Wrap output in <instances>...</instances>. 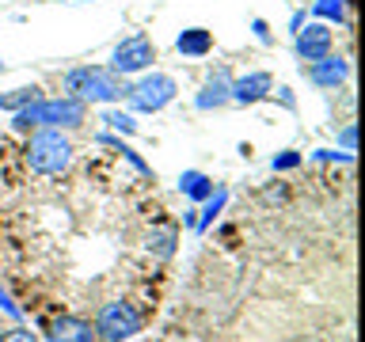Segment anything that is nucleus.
Returning a JSON list of instances; mask_svg holds the SVG:
<instances>
[{
  "instance_id": "b1692460",
  "label": "nucleus",
  "mask_w": 365,
  "mask_h": 342,
  "mask_svg": "<svg viewBox=\"0 0 365 342\" xmlns=\"http://www.w3.org/2000/svg\"><path fill=\"white\" fill-rule=\"evenodd\" d=\"M339 145H342V152H354V145H358V130H354V125H342V130H339Z\"/></svg>"
},
{
  "instance_id": "dca6fc26",
  "label": "nucleus",
  "mask_w": 365,
  "mask_h": 342,
  "mask_svg": "<svg viewBox=\"0 0 365 342\" xmlns=\"http://www.w3.org/2000/svg\"><path fill=\"white\" fill-rule=\"evenodd\" d=\"M312 16L324 23H346V0H316Z\"/></svg>"
},
{
  "instance_id": "a878e982",
  "label": "nucleus",
  "mask_w": 365,
  "mask_h": 342,
  "mask_svg": "<svg viewBox=\"0 0 365 342\" xmlns=\"http://www.w3.org/2000/svg\"><path fill=\"white\" fill-rule=\"evenodd\" d=\"M301 27H304V11H293V16H289V31L297 34Z\"/></svg>"
},
{
  "instance_id": "c85d7f7f",
  "label": "nucleus",
  "mask_w": 365,
  "mask_h": 342,
  "mask_svg": "<svg viewBox=\"0 0 365 342\" xmlns=\"http://www.w3.org/2000/svg\"><path fill=\"white\" fill-rule=\"evenodd\" d=\"M76 4H84V0H76Z\"/></svg>"
},
{
  "instance_id": "bb28decb",
  "label": "nucleus",
  "mask_w": 365,
  "mask_h": 342,
  "mask_svg": "<svg viewBox=\"0 0 365 342\" xmlns=\"http://www.w3.org/2000/svg\"><path fill=\"white\" fill-rule=\"evenodd\" d=\"M278 99H282V103H285V107H289V110L297 107V99H293V91H289V88H278Z\"/></svg>"
},
{
  "instance_id": "6e6552de",
  "label": "nucleus",
  "mask_w": 365,
  "mask_h": 342,
  "mask_svg": "<svg viewBox=\"0 0 365 342\" xmlns=\"http://www.w3.org/2000/svg\"><path fill=\"white\" fill-rule=\"evenodd\" d=\"M308 80L324 91H335L350 80V61L339 53H324L319 61H308Z\"/></svg>"
},
{
  "instance_id": "9b49d317",
  "label": "nucleus",
  "mask_w": 365,
  "mask_h": 342,
  "mask_svg": "<svg viewBox=\"0 0 365 342\" xmlns=\"http://www.w3.org/2000/svg\"><path fill=\"white\" fill-rule=\"evenodd\" d=\"M228 88H232V80H228L225 68H217V73L202 84L198 95H194V107H198V110H221V107H228V103H232Z\"/></svg>"
},
{
  "instance_id": "9d476101",
  "label": "nucleus",
  "mask_w": 365,
  "mask_h": 342,
  "mask_svg": "<svg viewBox=\"0 0 365 342\" xmlns=\"http://www.w3.org/2000/svg\"><path fill=\"white\" fill-rule=\"evenodd\" d=\"M46 338L50 342H96V327L80 316H57L46 327Z\"/></svg>"
},
{
  "instance_id": "393cba45",
  "label": "nucleus",
  "mask_w": 365,
  "mask_h": 342,
  "mask_svg": "<svg viewBox=\"0 0 365 342\" xmlns=\"http://www.w3.org/2000/svg\"><path fill=\"white\" fill-rule=\"evenodd\" d=\"M251 31H255V38H259V42H270V27H267V19H255V23H251Z\"/></svg>"
},
{
  "instance_id": "f03ea898",
  "label": "nucleus",
  "mask_w": 365,
  "mask_h": 342,
  "mask_svg": "<svg viewBox=\"0 0 365 342\" xmlns=\"http://www.w3.org/2000/svg\"><path fill=\"white\" fill-rule=\"evenodd\" d=\"M65 95H76L80 103H118L130 91V76L114 73L107 65H80L65 73Z\"/></svg>"
},
{
  "instance_id": "f257e3e1",
  "label": "nucleus",
  "mask_w": 365,
  "mask_h": 342,
  "mask_svg": "<svg viewBox=\"0 0 365 342\" xmlns=\"http://www.w3.org/2000/svg\"><path fill=\"white\" fill-rule=\"evenodd\" d=\"M88 122V103L76 95H57V99H34L27 107L11 114V130L31 133V130H80Z\"/></svg>"
},
{
  "instance_id": "6ab92c4d",
  "label": "nucleus",
  "mask_w": 365,
  "mask_h": 342,
  "mask_svg": "<svg viewBox=\"0 0 365 342\" xmlns=\"http://www.w3.org/2000/svg\"><path fill=\"white\" fill-rule=\"evenodd\" d=\"M103 122H107V130H114V133H137L133 114H125V110H103Z\"/></svg>"
},
{
  "instance_id": "412c9836",
  "label": "nucleus",
  "mask_w": 365,
  "mask_h": 342,
  "mask_svg": "<svg viewBox=\"0 0 365 342\" xmlns=\"http://www.w3.org/2000/svg\"><path fill=\"white\" fill-rule=\"evenodd\" d=\"M0 342H38V335H34L31 327H23V323H16V327L0 331Z\"/></svg>"
},
{
  "instance_id": "423d86ee",
  "label": "nucleus",
  "mask_w": 365,
  "mask_h": 342,
  "mask_svg": "<svg viewBox=\"0 0 365 342\" xmlns=\"http://www.w3.org/2000/svg\"><path fill=\"white\" fill-rule=\"evenodd\" d=\"M153 61H156V46H153L148 34H130V38H122L118 46H114V53H110V68L122 73V76L145 73Z\"/></svg>"
},
{
  "instance_id": "2eb2a0df",
  "label": "nucleus",
  "mask_w": 365,
  "mask_h": 342,
  "mask_svg": "<svg viewBox=\"0 0 365 342\" xmlns=\"http://www.w3.org/2000/svg\"><path fill=\"white\" fill-rule=\"evenodd\" d=\"M175 244H179V232H175V228H160V232L148 236V251H153V255H160V259H171V255H175Z\"/></svg>"
},
{
  "instance_id": "cd10ccee",
  "label": "nucleus",
  "mask_w": 365,
  "mask_h": 342,
  "mask_svg": "<svg viewBox=\"0 0 365 342\" xmlns=\"http://www.w3.org/2000/svg\"><path fill=\"white\" fill-rule=\"evenodd\" d=\"M0 73H4V57H0Z\"/></svg>"
},
{
  "instance_id": "aec40b11",
  "label": "nucleus",
  "mask_w": 365,
  "mask_h": 342,
  "mask_svg": "<svg viewBox=\"0 0 365 342\" xmlns=\"http://www.w3.org/2000/svg\"><path fill=\"white\" fill-rule=\"evenodd\" d=\"M301 152H293V148H285V152H278L270 160V171H293V167H301Z\"/></svg>"
},
{
  "instance_id": "5701e85b",
  "label": "nucleus",
  "mask_w": 365,
  "mask_h": 342,
  "mask_svg": "<svg viewBox=\"0 0 365 342\" xmlns=\"http://www.w3.org/2000/svg\"><path fill=\"white\" fill-rule=\"evenodd\" d=\"M0 308H4V312H8L11 319H16V323H23V312H19V304L8 296V289H4V285H0Z\"/></svg>"
},
{
  "instance_id": "7ed1b4c3",
  "label": "nucleus",
  "mask_w": 365,
  "mask_h": 342,
  "mask_svg": "<svg viewBox=\"0 0 365 342\" xmlns=\"http://www.w3.org/2000/svg\"><path fill=\"white\" fill-rule=\"evenodd\" d=\"M23 160L34 175H61L73 167V141L65 137V130H34L27 137Z\"/></svg>"
},
{
  "instance_id": "1a4fd4ad",
  "label": "nucleus",
  "mask_w": 365,
  "mask_h": 342,
  "mask_svg": "<svg viewBox=\"0 0 365 342\" xmlns=\"http://www.w3.org/2000/svg\"><path fill=\"white\" fill-rule=\"evenodd\" d=\"M228 95H232V103H240V107H255V103H262L267 95H274V76L270 73H247V76H236L232 88H228Z\"/></svg>"
},
{
  "instance_id": "4468645a",
  "label": "nucleus",
  "mask_w": 365,
  "mask_h": 342,
  "mask_svg": "<svg viewBox=\"0 0 365 342\" xmlns=\"http://www.w3.org/2000/svg\"><path fill=\"white\" fill-rule=\"evenodd\" d=\"M225 205H228V190H221V187H217V190L210 194V198H205V209H202V217H198V221H194V232H205V228H213V221L221 217V209H225Z\"/></svg>"
},
{
  "instance_id": "4be33fe9",
  "label": "nucleus",
  "mask_w": 365,
  "mask_h": 342,
  "mask_svg": "<svg viewBox=\"0 0 365 342\" xmlns=\"http://www.w3.org/2000/svg\"><path fill=\"white\" fill-rule=\"evenodd\" d=\"M312 160H319V164H331V160H335V164H350V152H335V148H316L312 152Z\"/></svg>"
},
{
  "instance_id": "39448f33",
  "label": "nucleus",
  "mask_w": 365,
  "mask_h": 342,
  "mask_svg": "<svg viewBox=\"0 0 365 342\" xmlns=\"http://www.w3.org/2000/svg\"><path fill=\"white\" fill-rule=\"evenodd\" d=\"M175 91H179V84L168 73H145L141 80H130L125 99H130V107L137 114H156L175 99Z\"/></svg>"
},
{
  "instance_id": "0eeeda50",
  "label": "nucleus",
  "mask_w": 365,
  "mask_h": 342,
  "mask_svg": "<svg viewBox=\"0 0 365 342\" xmlns=\"http://www.w3.org/2000/svg\"><path fill=\"white\" fill-rule=\"evenodd\" d=\"M331 46H335L331 23H304V27L293 34V50L301 61H319L324 53H331Z\"/></svg>"
},
{
  "instance_id": "a211bd4d",
  "label": "nucleus",
  "mask_w": 365,
  "mask_h": 342,
  "mask_svg": "<svg viewBox=\"0 0 365 342\" xmlns=\"http://www.w3.org/2000/svg\"><path fill=\"white\" fill-rule=\"evenodd\" d=\"M99 145H110V148H118V152H122L125 160H130V164H133L137 171H141V175H153V167H148V164H145V160H141V156H137V152H133V148H130V145H125V141H122V137H110V133H99Z\"/></svg>"
},
{
  "instance_id": "f8f14e48",
  "label": "nucleus",
  "mask_w": 365,
  "mask_h": 342,
  "mask_svg": "<svg viewBox=\"0 0 365 342\" xmlns=\"http://www.w3.org/2000/svg\"><path fill=\"white\" fill-rule=\"evenodd\" d=\"M175 50L182 57H205V53H213V31H205V27H187V31H179V38H175Z\"/></svg>"
},
{
  "instance_id": "ddd939ff",
  "label": "nucleus",
  "mask_w": 365,
  "mask_h": 342,
  "mask_svg": "<svg viewBox=\"0 0 365 342\" xmlns=\"http://www.w3.org/2000/svg\"><path fill=\"white\" fill-rule=\"evenodd\" d=\"M179 190H182V198H190V202H205L213 194V179L205 175V171H182L179 175Z\"/></svg>"
},
{
  "instance_id": "f3484780",
  "label": "nucleus",
  "mask_w": 365,
  "mask_h": 342,
  "mask_svg": "<svg viewBox=\"0 0 365 342\" xmlns=\"http://www.w3.org/2000/svg\"><path fill=\"white\" fill-rule=\"evenodd\" d=\"M34 99H38V88H16V91H0V107H4V110H11V114H16L19 107H27V103H34Z\"/></svg>"
},
{
  "instance_id": "20e7f679",
  "label": "nucleus",
  "mask_w": 365,
  "mask_h": 342,
  "mask_svg": "<svg viewBox=\"0 0 365 342\" xmlns=\"http://www.w3.org/2000/svg\"><path fill=\"white\" fill-rule=\"evenodd\" d=\"M91 327H96L99 342H125L145 327V316L137 312V304H130V301H110L96 312V323Z\"/></svg>"
}]
</instances>
